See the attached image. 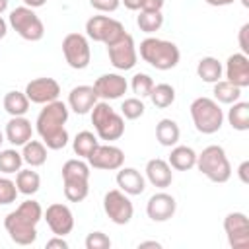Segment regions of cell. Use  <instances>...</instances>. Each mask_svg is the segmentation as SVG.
<instances>
[{"label":"cell","instance_id":"21","mask_svg":"<svg viewBox=\"0 0 249 249\" xmlns=\"http://www.w3.org/2000/svg\"><path fill=\"white\" fill-rule=\"evenodd\" d=\"M117 185L123 193H126L128 196H136L142 195L146 189V179L144 175L134 169V167H119L117 169Z\"/></svg>","mask_w":249,"mask_h":249},{"label":"cell","instance_id":"12","mask_svg":"<svg viewBox=\"0 0 249 249\" xmlns=\"http://www.w3.org/2000/svg\"><path fill=\"white\" fill-rule=\"evenodd\" d=\"M109 62L117 70H132L138 60V51L134 45V39L130 33H124L117 43L107 47Z\"/></svg>","mask_w":249,"mask_h":249},{"label":"cell","instance_id":"42","mask_svg":"<svg viewBox=\"0 0 249 249\" xmlns=\"http://www.w3.org/2000/svg\"><path fill=\"white\" fill-rule=\"evenodd\" d=\"M165 0H142L140 2V10L144 12H161Z\"/></svg>","mask_w":249,"mask_h":249},{"label":"cell","instance_id":"39","mask_svg":"<svg viewBox=\"0 0 249 249\" xmlns=\"http://www.w3.org/2000/svg\"><path fill=\"white\" fill-rule=\"evenodd\" d=\"M111 247V239L107 233L103 231H91L86 237V249H109Z\"/></svg>","mask_w":249,"mask_h":249},{"label":"cell","instance_id":"30","mask_svg":"<svg viewBox=\"0 0 249 249\" xmlns=\"http://www.w3.org/2000/svg\"><path fill=\"white\" fill-rule=\"evenodd\" d=\"M16 187H18V193L25 195V196H31L39 191L41 187V177L37 171H33V167L29 169H19L16 173Z\"/></svg>","mask_w":249,"mask_h":249},{"label":"cell","instance_id":"52","mask_svg":"<svg viewBox=\"0 0 249 249\" xmlns=\"http://www.w3.org/2000/svg\"><path fill=\"white\" fill-rule=\"evenodd\" d=\"M241 4H243L245 8H249V0H241Z\"/></svg>","mask_w":249,"mask_h":249},{"label":"cell","instance_id":"4","mask_svg":"<svg viewBox=\"0 0 249 249\" xmlns=\"http://www.w3.org/2000/svg\"><path fill=\"white\" fill-rule=\"evenodd\" d=\"M89 163L82 158L64 161L62 165V183L64 196L70 202H82L89 193Z\"/></svg>","mask_w":249,"mask_h":249},{"label":"cell","instance_id":"18","mask_svg":"<svg viewBox=\"0 0 249 249\" xmlns=\"http://www.w3.org/2000/svg\"><path fill=\"white\" fill-rule=\"evenodd\" d=\"M175 210H177L175 198L163 191L154 193L146 202V214L152 222H167L169 218H173Z\"/></svg>","mask_w":249,"mask_h":249},{"label":"cell","instance_id":"51","mask_svg":"<svg viewBox=\"0 0 249 249\" xmlns=\"http://www.w3.org/2000/svg\"><path fill=\"white\" fill-rule=\"evenodd\" d=\"M4 140H6V136H4V132L0 130V146H2V142H4Z\"/></svg>","mask_w":249,"mask_h":249},{"label":"cell","instance_id":"32","mask_svg":"<svg viewBox=\"0 0 249 249\" xmlns=\"http://www.w3.org/2000/svg\"><path fill=\"white\" fill-rule=\"evenodd\" d=\"M212 93H214V99H216L218 103L231 105V103L239 101V97H241V88H237L235 84H231V82H228V80H218V82L214 84Z\"/></svg>","mask_w":249,"mask_h":249},{"label":"cell","instance_id":"35","mask_svg":"<svg viewBox=\"0 0 249 249\" xmlns=\"http://www.w3.org/2000/svg\"><path fill=\"white\" fill-rule=\"evenodd\" d=\"M136 25L140 27V31L144 33H156L161 25H163V14L161 12H144L140 10V14L136 16Z\"/></svg>","mask_w":249,"mask_h":249},{"label":"cell","instance_id":"46","mask_svg":"<svg viewBox=\"0 0 249 249\" xmlns=\"http://www.w3.org/2000/svg\"><path fill=\"white\" fill-rule=\"evenodd\" d=\"M47 4V0H23V6H27V8H41V6H45Z\"/></svg>","mask_w":249,"mask_h":249},{"label":"cell","instance_id":"34","mask_svg":"<svg viewBox=\"0 0 249 249\" xmlns=\"http://www.w3.org/2000/svg\"><path fill=\"white\" fill-rule=\"evenodd\" d=\"M23 158L21 152H18L16 148H8V150H0V173H18L21 169Z\"/></svg>","mask_w":249,"mask_h":249},{"label":"cell","instance_id":"27","mask_svg":"<svg viewBox=\"0 0 249 249\" xmlns=\"http://www.w3.org/2000/svg\"><path fill=\"white\" fill-rule=\"evenodd\" d=\"M179 136H181V130L173 119H161L156 124V138L161 146H165V148L175 146L179 142Z\"/></svg>","mask_w":249,"mask_h":249},{"label":"cell","instance_id":"19","mask_svg":"<svg viewBox=\"0 0 249 249\" xmlns=\"http://www.w3.org/2000/svg\"><path fill=\"white\" fill-rule=\"evenodd\" d=\"M226 80L235 84L237 88H247L249 86V56L243 53H233L228 56L226 66H224Z\"/></svg>","mask_w":249,"mask_h":249},{"label":"cell","instance_id":"26","mask_svg":"<svg viewBox=\"0 0 249 249\" xmlns=\"http://www.w3.org/2000/svg\"><path fill=\"white\" fill-rule=\"evenodd\" d=\"M21 158L29 167H41L47 161V146L41 140H29L21 146Z\"/></svg>","mask_w":249,"mask_h":249},{"label":"cell","instance_id":"20","mask_svg":"<svg viewBox=\"0 0 249 249\" xmlns=\"http://www.w3.org/2000/svg\"><path fill=\"white\" fill-rule=\"evenodd\" d=\"M99 101L93 86H76L68 93V109H72L78 115H86L91 111V107Z\"/></svg>","mask_w":249,"mask_h":249},{"label":"cell","instance_id":"24","mask_svg":"<svg viewBox=\"0 0 249 249\" xmlns=\"http://www.w3.org/2000/svg\"><path fill=\"white\" fill-rule=\"evenodd\" d=\"M167 163L171 165V169L177 171H189L195 167L196 163V152L191 146H171V154L167 158Z\"/></svg>","mask_w":249,"mask_h":249},{"label":"cell","instance_id":"1","mask_svg":"<svg viewBox=\"0 0 249 249\" xmlns=\"http://www.w3.org/2000/svg\"><path fill=\"white\" fill-rule=\"evenodd\" d=\"M68 105L64 101H51L45 103V107L41 109V113L37 115L35 121V128L37 134L41 136V142L49 148V150H62L68 144V130L64 128L66 121H68Z\"/></svg>","mask_w":249,"mask_h":249},{"label":"cell","instance_id":"8","mask_svg":"<svg viewBox=\"0 0 249 249\" xmlns=\"http://www.w3.org/2000/svg\"><path fill=\"white\" fill-rule=\"evenodd\" d=\"M8 23L12 25V29L25 41H41L45 35V25L41 21V18L33 12V8L27 6H18L10 12Z\"/></svg>","mask_w":249,"mask_h":249},{"label":"cell","instance_id":"11","mask_svg":"<svg viewBox=\"0 0 249 249\" xmlns=\"http://www.w3.org/2000/svg\"><path fill=\"white\" fill-rule=\"evenodd\" d=\"M103 210H105L107 218L117 226L128 224L132 220V214H134V206H132L128 195L123 193L121 189H111V191L105 193Z\"/></svg>","mask_w":249,"mask_h":249},{"label":"cell","instance_id":"40","mask_svg":"<svg viewBox=\"0 0 249 249\" xmlns=\"http://www.w3.org/2000/svg\"><path fill=\"white\" fill-rule=\"evenodd\" d=\"M89 4H91L93 10H97L101 14H109V12L119 10L121 0H89Z\"/></svg>","mask_w":249,"mask_h":249},{"label":"cell","instance_id":"17","mask_svg":"<svg viewBox=\"0 0 249 249\" xmlns=\"http://www.w3.org/2000/svg\"><path fill=\"white\" fill-rule=\"evenodd\" d=\"M126 78L117 74V72H109V74H101L95 82H93V89L97 93L99 99L103 101H113V99H121L126 93Z\"/></svg>","mask_w":249,"mask_h":249},{"label":"cell","instance_id":"15","mask_svg":"<svg viewBox=\"0 0 249 249\" xmlns=\"http://www.w3.org/2000/svg\"><path fill=\"white\" fill-rule=\"evenodd\" d=\"M43 218H45L49 230L54 235H62L64 237L74 230V214L62 202H54V204L47 206V210L43 212Z\"/></svg>","mask_w":249,"mask_h":249},{"label":"cell","instance_id":"36","mask_svg":"<svg viewBox=\"0 0 249 249\" xmlns=\"http://www.w3.org/2000/svg\"><path fill=\"white\" fill-rule=\"evenodd\" d=\"M146 107H144V101L140 97H126L123 103H121V115L123 119H128V121H136L144 115Z\"/></svg>","mask_w":249,"mask_h":249},{"label":"cell","instance_id":"22","mask_svg":"<svg viewBox=\"0 0 249 249\" xmlns=\"http://www.w3.org/2000/svg\"><path fill=\"white\" fill-rule=\"evenodd\" d=\"M4 136H6V140H8L12 146H23V144L29 142L31 136H33L31 121L25 119V117H12V119L6 123Z\"/></svg>","mask_w":249,"mask_h":249},{"label":"cell","instance_id":"43","mask_svg":"<svg viewBox=\"0 0 249 249\" xmlns=\"http://www.w3.org/2000/svg\"><path fill=\"white\" fill-rule=\"evenodd\" d=\"M53 247H58V249H68V241L62 237V235H54L53 239L47 241V249H53Z\"/></svg>","mask_w":249,"mask_h":249},{"label":"cell","instance_id":"10","mask_svg":"<svg viewBox=\"0 0 249 249\" xmlns=\"http://www.w3.org/2000/svg\"><path fill=\"white\" fill-rule=\"evenodd\" d=\"M62 54L70 68L74 70L88 68L91 60V49L88 37L82 33H68L62 39Z\"/></svg>","mask_w":249,"mask_h":249},{"label":"cell","instance_id":"33","mask_svg":"<svg viewBox=\"0 0 249 249\" xmlns=\"http://www.w3.org/2000/svg\"><path fill=\"white\" fill-rule=\"evenodd\" d=\"M148 97L152 99V103L158 109H165L175 101V88L169 84H154Z\"/></svg>","mask_w":249,"mask_h":249},{"label":"cell","instance_id":"5","mask_svg":"<svg viewBox=\"0 0 249 249\" xmlns=\"http://www.w3.org/2000/svg\"><path fill=\"white\" fill-rule=\"evenodd\" d=\"M89 115H91V124L95 128L97 138L105 142H113L124 134V119L109 105V101H103V99L97 101L91 107Z\"/></svg>","mask_w":249,"mask_h":249},{"label":"cell","instance_id":"49","mask_svg":"<svg viewBox=\"0 0 249 249\" xmlns=\"http://www.w3.org/2000/svg\"><path fill=\"white\" fill-rule=\"evenodd\" d=\"M138 247L140 249H144V247H161V243H158V241H140Z\"/></svg>","mask_w":249,"mask_h":249},{"label":"cell","instance_id":"38","mask_svg":"<svg viewBox=\"0 0 249 249\" xmlns=\"http://www.w3.org/2000/svg\"><path fill=\"white\" fill-rule=\"evenodd\" d=\"M18 187L16 181L8 179V177H0V206L4 204H12L18 198Z\"/></svg>","mask_w":249,"mask_h":249},{"label":"cell","instance_id":"2","mask_svg":"<svg viewBox=\"0 0 249 249\" xmlns=\"http://www.w3.org/2000/svg\"><path fill=\"white\" fill-rule=\"evenodd\" d=\"M43 218V208L37 200L27 198L16 210L6 214L4 228L16 245H31L37 239V224Z\"/></svg>","mask_w":249,"mask_h":249},{"label":"cell","instance_id":"31","mask_svg":"<svg viewBox=\"0 0 249 249\" xmlns=\"http://www.w3.org/2000/svg\"><path fill=\"white\" fill-rule=\"evenodd\" d=\"M99 146V140H97V134L89 132V130H82L74 136L72 140V148H74V154L82 160H88L91 156V152Z\"/></svg>","mask_w":249,"mask_h":249},{"label":"cell","instance_id":"45","mask_svg":"<svg viewBox=\"0 0 249 249\" xmlns=\"http://www.w3.org/2000/svg\"><path fill=\"white\" fill-rule=\"evenodd\" d=\"M123 4H124V8H128V10H140V2L142 0H121Z\"/></svg>","mask_w":249,"mask_h":249},{"label":"cell","instance_id":"7","mask_svg":"<svg viewBox=\"0 0 249 249\" xmlns=\"http://www.w3.org/2000/svg\"><path fill=\"white\" fill-rule=\"evenodd\" d=\"M191 119L200 134H214L224 124V111L212 97H196L191 103Z\"/></svg>","mask_w":249,"mask_h":249},{"label":"cell","instance_id":"16","mask_svg":"<svg viewBox=\"0 0 249 249\" xmlns=\"http://www.w3.org/2000/svg\"><path fill=\"white\" fill-rule=\"evenodd\" d=\"M29 99V103H37V105H45L51 103L54 99H58L60 95V86L54 78H35L25 86L23 91Z\"/></svg>","mask_w":249,"mask_h":249},{"label":"cell","instance_id":"29","mask_svg":"<svg viewBox=\"0 0 249 249\" xmlns=\"http://www.w3.org/2000/svg\"><path fill=\"white\" fill-rule=\"evenodd\" d=\"M228 123L233 130L245 132L249 130V103L247 101H235L228 109Z\"/></svg>","mask_w":249,"mask_h":249},{"label":"cell","instance_id":"37","mask_svg":"<svg viewBox=\"0 0 249 249\" xmlns=\"http://www.w3.org/2000/svg\"><path fill=\"white\" fill-rule=\"evenodd\" d=\"M130 88H132V93L142 99V97H148V95H150V91H152V88H154V80H152L148 74L138 72V74L132 76Z\"/></svg>","mask_w":249,"mask_h":249},{"label":"cell","instance_id":"44","mask_svg":"<svg viewBox=\"0 0 249 249\" xmlns=\"http://www.w3.org/2000/svg\"><path fill=\"white\" fill-rule=\"evenodd\" d=\"M247 169H249V161H243L237 169V175L241 179V183H249V177H247Z\"/></svg>","mask_w":249,"mask_h":249},{"label":"cell","instance_id":"23","mask_svg":"<svg viewBox=\"0 0 249 249\" xmlns=\"http://www.w3.org/2000/svg\"><path fill=\"white\" fill-rule=\"evenodd\" d=\"M146 179L154 185V187H158V189H165V187H169L171 185V181H173V171H171V165L165 161V160H161V158H154V160H150L148 163H146Z\"/></svg>","mask_w":249,"mask_h":249},{"label":"cell","instance_id":"28","mask_svg":"<svg viewBox=\"0 0 249 249\" xmlns=\"http://www.w3.org/2000/svg\"><path fill=\"white\" fill-rule=\"evenodd\" d=\"M4 111L10 115V117H25V113L29 111V99L23 91H8L4 95Z\"/></svg>","mask_w":249,"mask_h":249},{"label":"cell","instance_id":"47","mask_svg":"<svg viewBox=\"0 0 249 249\" xmlns=\"http://www.w3.org/2000/svg\"><path fill=\"white\" fill-rule=\"evenodd\" d=\"M206 4H210V6H230V4H233L235 0H204Z\"/></svg>","mask_w":249,"mask_h":249},{"label":"cell","instance_id":"48","mask_svg":"<svg viewBox=\"0 0 249 249\" xmlns=\"http://www.w3.org/2000/svg\"><path fill=\"white\" fill-rule=\"evenodd\" d=\"M6 33H8V21L0 16V39H4V37H6Z\"/></svg>","mask_w":249,"mask_h":249},{"label":"cell","instance_id":"13","mask_svg":"<svg viewBox=\"0 0 249 249\" xmlns=\"http://www.w3.org/2000/svg\"><path fill=\"white\" fill-rule=\"evenodd\" d=\"M224 231L231 249L249 247V220L243 212H230L224 218Z\"/></svg>","mask_w":249,"mask_h":249},{"label":"cell","instance_id":"41","mask_svg":"<svg viewBox=\"0 0 249 249\" xmlns=\"http://www.w3.org/2000/svg\"><path fill=\"white\" fill-rule=\"evenodd\" d=\"M247 33H249V23H243L241 29H239V35H237V41H239V49L243 54H249V43H247Z\"/></svg>","mask_w":249,"mask_h":249},{"label":"cell","instance_id":"3","mask_svg":"<svg viewBox=\"0 0 249 249\" xmlns=\"http://www.w3.org/2000/svg\"><path fill=\"white\" fill-rule=\"evenodd\" d=\"M138 51H140V58L156 70H171L179 64L181 58L179 47L175 43L158 37H146L140 43Z\"/></svg>","mask_w":249,"mask_h":249},{"label":"cell","instance_id":"6","mask_svg":"<svg viewBox=\"0 0 249 249\" xmlns=\"http://www.w3.org/2000/svg\"><path fill=\"white\" fill-rule=\"evenodd\" d=\"M195 165L212 183H226L231 177V165L226 156V150L218 144H210L200 154H196Z\"/></svg>","mask_w":249,"mask_h":249},{"label":"cell","instance_id":"25","mask_svg":"<svg viewBox=\"0 0 249 249\" xmlns=\"http://www.w3.org/2000/svg\"><path fill=\"white\" fill-rule=\"evenodd\" d=\"M222 74H224V66L214 56H202L196 64V76L206 84H216L218 80H222Z\"/></svg>","mask_w":249,"mask_h":249},{"label":"cell","instance_id":"9","mask_svg":"<svg viewBox=\"0 0 249 249\" xmlns=\"http://www.w3.org/2000/svg\"><path fill=\"white\" fill-rule=\"evenodd\" d=\"M124 25L119 19H113L109 16H91L86 21V37L91 41L103 43L105 47L117 43L124 35Z\"/></svg>","mask_w":249,"mask_h":249},{"label":"cell","instance_id":"50","mask_svg":"<svg viewBox=\"0 0 249 249\" xmlns=\"http://www.w3.org/2000/svg\"><path fill=\"white\" fill-rule=\"evenodd\" d=\"M8 10V0H0V16Z\"/></svg>","mask_w":249,"mask_h":249},{"label":"cell","instance_id":"14","mask_svg":"<svg viewBox=\"0 0 249 249\" xmlns=\"http://www.w3.org/2000/svg\"><path fill=\"white\" fill-rule=\"evenodd\" d=\"M89 167L93 169H103V171H117L124 163V152L119 146L113 144H99L91 156L88 158Z\"/></svg>","mask_w":249,"mask_h":249}]
</instances>
